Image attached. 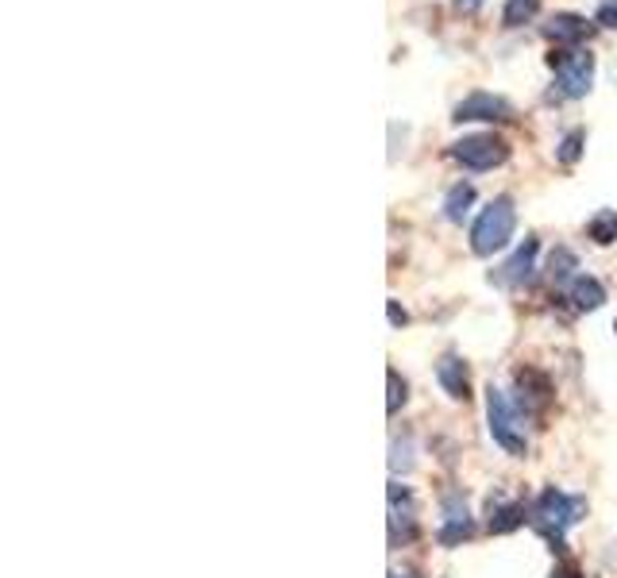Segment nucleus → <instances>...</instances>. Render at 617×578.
Returning a JSON list of instances; mask_svg holds the SVG:
<instances>
[{
    "instance_id": "1",
    "label": "nucleus",
    "mask_w": 617,
    "mask_h": 578,
    "mask_svg": "<svg viewBox=\"0 0 617 578\" xmlns=\"http://www.w3.org/2000/svg\"><path fill=\"white\" fill-rule=\"evenodd\" d=\"M587 517V498L583 494H567L559 490V486H544L537 494V501L529 506V525L537 528L544 540L552 544V551H559L564 556V533L572 525H579V520Z\"/></svg>"
},
{
    "instance_id": "2",
    "label": "nucleus",
    "mask_w": 617,
    "mask_h": 578,
    "mask_svg": "<svg viewBox=\"0 0 617 578\" xmlns=\"http://www.w3.org/2000/svg\"><path fill=\"white\" fill-rule=\"evenodd\" d=\"M525 420L529 417H525L522 405L509 397V389H502V386L486 389V425H490L494 444H498L506 455H514V459H525V452H529Z\"/></svg>"
},
{
    "instance_id": "3",
    "label": "nucleus",
    "mask_w": 617,
    "mask_h": 578,
    "mask_svg": "<svg viewBox=\"0 0 617 578\" xmlns=\"http://www.w3.org/2000/svg\"><path fill=\"white\" fill-rule=\"evenodd\" d=\"M514 227H517L514 197H494L490 205L475 216V224H471V251H475L478 258L498 255V251H506L509 240H514Z\"/></svg>"
},
{
    "instance_id": "4",
    "label": "nucleus",
    "mask_w": 617,
    "mask_h": 578,
    "mask_svg": "<svg viewBox=\"0 0 617 578\" xmlns=\"http://www.w3.org/2000/svg\"><path fill=\"white\" fill-rule=\"evenodd\" d=\"M548 67H552V73H556V89L567 97V101H579V97H587L590 85H595V54L583 51V47L552 51Z\"/></svg>"
},
{
    "instance_id": "5",
    "label": "nucleus",
    "mask_w": 617,
    "mask_h": 578,
    "mask_svg": "<svg viewBox=\"0 0 617 578\" xmlns=\"http://www.w3.org/2000/svg\"><path fill=\"white\" fill-rule=\"evenodd\" d=\"M452 159H456L463 170H471V174H486V170L502 166V162L509 159V143L494 132H475L452 143Z\"/></svg>"
},
{
    "instance_id": "6",
    "label": "nucleus",
    "mask_w": 617,
    "mask_h": 578,
    "mask_svg": "<svg viewBox=\"0 0 617 578\" xmlns=\"http://www.w3.org/2000/svg\"><path fill=\"white\" fill-rule=\"evenodd\" d=\"M452 120H456V124H478V120H483V124H506V120H514V104L498 93L475 89V93H467L456 104Z\"/></svg>"
},
{
    "instance_id": "7",
    "label": "nucleus",
    "mask_w": 617,
    "mask_h": 578,
    "mask_svg": "<svg viewBox=\"0 0 617 578\" xmlns=\"http://www.w3.org/2000/svg\"><path fill=\"white\" fill-rule=\"evenodd\" d=\"M537 255H540V243L529 235V240H525L522 247H517L514 255H509L506 263L498 266V271H490V282H494V286H502V290L529 286L533 274H537Z\"/></svg>"
},
{
    "instance_id": "8",
    "label": "nucleus",
    "mask_w": 617,
    "mask_h": 578,
    "mask_svg": "<svg viewBox=\"0 0 617 578\" xmlns=\"http://www.w3.org/2000/svg\"><path fill=\"white\" fill-rule=\"evenodd\" d=\"M514 402L522 405L525 417L533 413H544L552 405V382L548 374L537 371V366H517L514 374Z\"/></svg>"
},
{
    "instance_id": "9",
    "label": "nucleus",
    "mask_w": 617,
    "mask_h": 578,
    "mask_svg": "<svg viewBox=\"0 0 617 578\" xmlns=\"http://www.w3.org/2000/svg\"><path fill=\"white\" fill-rule=\"evenodd\" d=\"M441 528H436V540L444 544V548H456L471 536V528H475V520H471V509H467V498H463L459 490H448L441 501Z\"/></svg>"
},
{
    "instance_id": "10",
    "label": "nucleus",
    "mask_w": 617,
    "mask_h": 578,
    "mask_svg": "<svg viewBox=\"0 0 617 578\" xmlns=\"http://www.w3.org/2000/svg\"><path fill=\"white\" fill-rule=\"evenodd\" d=\"M402 533V544L417 536V506H413V490L402 483H390V544Z\"/></svg>"
},
{
    "instance_id": "11",
    "label": "nucleus",
    "mask_w": 617,
    "mask_h": 578,
    "mask_svg": "<svg viewBox=\"0 0 617 578\" xmlns=\"http://www.w3.org/2000/svg\"><path fill=\"white\" fill-rule=\"evenodd\" d=\"M590 31H595V23H590L587 16H575V12H556L548 23H544V36H548L559 51L579 47L583 39H590Z\"/></svg>"
},
{
    "instance_id": "12",
    "label": "nucleus",
    "mask_w": 617,
    "mask_h": 578,
    "mask_svg": "<svg viewBox=\"0 0 617 578\" xmlns=\"http://www.w3.org/2000/svg\"><path fill=\"white\" fill-rule=\"evenodd\" d=\"M436 382H441V389L452 402H471V374H467V363L456 352H444L436 359Z\"/></svg>"
},
{
    "instance_id": "13",
    "label": "nucleus",
    "mask_w": 617,
    "mask_h": 578,
    "mask_svg": "<svg viewBox=\"0 0 617 578\" xmlns=\"http://www.w3.org/2000/svg\"><path fill=\"white\" fill-rule=\"evenodd\" d=\"M525 520H529V509L522 506V501L514 498H490V509H486V528H490L494 536H506L514 533V528H522Z\"/></svg>"
},
{
    "instance_id": "14",
    "label": "nucleus",
    "mask_w": 617,
    "mask_h": 578,
    "mask_svg": "<svg viewBox=\"0 0 617 578\" xmlns=\"http://www.w3.org/2000/svg\"><path fill=\"white\" fill-rule=\"evenodd\" d=\"M564 297L572 301L579 313H595V308H603V301H606V286L598 278H590V274H579L572 286H564Z\"/></svg>"
},
{
    "instance_id": "15",
    "label": "nucleus",
    "mask_w": 617,
    "mask_h": 578,
    "mask_svg": "<svg viewBox=\"0 0 617 578\" xmlns=\"http://www.w3.org/2000/svg\"><path fill=\"white\" fill-rule=\"evenodd\" d=\"M548 278L556 282V286H572V282L579 278V255H575L572 247H564V243H559V247L552 251V258H548Z\"/></svg>"
},
{
    "instance_id": "16",
    "label": "nucleus",
    "mask_w": 617,
    "mask_h": 578,
    "mask_svg": "<svg viewBox=\"0 0 617 578\" xmlns=\"http://www.w3.org/2000/svg\"><path fill=\"white\" fill-rule=\"evenodd\" d=\"M471 205H475V185L471 182H456L448 190V197H444V220H452V224H463L471 213Z\"/></svg>"
},
{
    "instance_id": "17",
    "label": "nucleus",
    "mask_w": 617,
    "mask_h": 578,
    "mask_svg": "<svg viewBox=\"0 0 617 578\" xmlns=\"http://www.w3.org/2000/svg\"><path fill=\"white\" fill-rule=\"evenodd\" d=\"M587 235L598 247H610L617 240V209H598V213L587 220Z\"/></svg>"
},
{
    "instance_id": "18",
    "label": "nucleus",
    "mask_w": 617,
    "mask_h": 578,
    "mask_svg": "<svg viewBox=\"0 0 617 578\" xmlns=\"http://www.w3.org/2000/svg\"><path fill=\"white\" fill-rule=\"evenodd\" d=\"M540 0H506V8H502V23L506 28H522V23H529L533 16H537Z\"/></svg>"
},
{
    "instance_id": "19",
    "label": "nucleus",
    "mask_w": 617,
    "mask_h": 578,
    "mask_svg": "<svg viewBox=\"0 0 617 578\" xmlns=\"http://www.w3.org/2000/svg\"><path fill=\"white\" fill-rule=\"evenodd\" d=\"M583 143H587V132H583V128H572V132L559 140L556 159L564 162V166H575V162H579V154H583Z\"/></svg>"
},
{
    "instance_id": "20",
    "label": "nucleus",
    "mask_w": 617,
    "mask_h": 578,
    "mask_svg": "<svg viewBox=\"0 0 617 578\" xmlns=\"http://www.w3.org/2000/svg\"><path fill=\"white\" fill-rule=\"evenodd\" d=\"M386 378H390V402H386V413H390V417H397V409H402V405H405V378L394 371V366H390V371H386Z\"/></svg>"
},
{
    "instance_id": "21",
    "label": "nucleus",
    "mask_w": 617,
    "mask_h": 578,
    "mask_svg": "<svg viewBox=\"0 0 617 578\" xmlns=\"http://www.w3.org/2000/svg\"><path fill=\"white\" fill-rule=\"evenodd\" d=\"M595 20L603 23V28H614L617 31V0H606V4L595 12Z\"/></svg>"
},
{
    "instance_id": "22",
    "label": "nucleus",
    "mask_w": 617,
    "mask_h": 578,
    "mask_svg": "<svg viewBox=\"0 0 617 578\" xmlns=\"http://www.w3.org/2000/svg\"><path fill=\"white\" fill-rule=\"evenodd\" d=\"M548 578H583V575H579V567L575 564H556V571H552Z\"/></svg>"
},
{
    "instance_id": "23",
    "label": "nucleus",
    "mask_w": 617,
    "mask_h": 578,
    "mask_svg": "<svg viewBox=\"0 0 617 578\" xmlns=\"http://www.w3.org/2000/svg\"><path fill=\"white\" fill-rule=\"evenodd\" d=\"M483 8V0H456V12L459 16H475Z\"/></svg>"
},
{
    "instance_id": "24",
    "label": "nucleus",
    "mask_w": 617,
    "mask_h": 578,
    "mask_svg": "<svg viewBox=\"0 0 617 578\" xmlns=\"http://www.w3.org/2000/svg\"><path fill=\"white\" fill-rule=\"evenodd\" d=\"M409 316H405V308H397V301H390V324H405Z\"/></svg>"
},
{
    "instance_id": "25",
    "label": "nucleus",
    "mask_w": 617,
    "mask_h": 578,
    "mask_svg": "<svg viewBox=\"0 0 617 578\" xmlns=\"http://www.w3.org/2000/svg\"><path fill=\"white\" fill-rule=\"evenodd\" d=\"M390 578H421L417 571H390Z\"/></svg>"
}]
</instances>
